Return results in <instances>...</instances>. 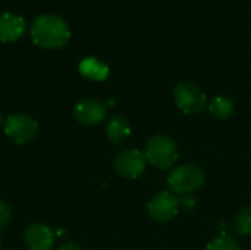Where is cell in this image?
<instances>
[{
    "instance_id": "1",
    "label": "cell",
    "mask_w": 251,
    "mask_h": 250,
    "mask_svg": "<svg viewBox=\"0 0 251 250\" xmlns=\"http://www.w3.org/2000/svg\"><path fill=\"white\" fill-rule=\"evenodd\" d=\"M71 31L65 19L53 13H44L34 19L31 25L32 41L43 49H59L69 40Z\"/></svg>"
},
{
    "instance_id": "2",
    "label": "cell",
    "mask_w": 251,
    "mask_h": 250,
    "mask_svg": "<svg viewBox=\"0 0 251 250\" xmlns=\"http://www.w3.org/2000/svg\"><path fill=\"white\" fill-rule=\"evenodd\" d=\"M204 181L206 174L196 164H184L175 167L168 177L169 187L181 196L193 194L194 192L200 190Z\"/></svg>"
},
{
    "instance_id": "3",
    "label": "cell",
    "mask_w": 251,
    "mask_h": 250,
    "mask_svg": "<svg viewBox=\"0 0 251 250\" xmlns=\"http://www.w3.org/2000/svg\"><path fill=\"white\" fill-rule=\"evenodd\" d=\"M146 159L159 169H169L178 161V147L172 137L156 134L150 137L144 150Z\"/></svg>"
},
{
    "instance_id": "4",
    "label": "cell",
    "mask_w": 251,
    "mask_h": 250,
    "mask_svg": "<svg viewBox=\"0 0 251 250\" xmlns=\"http://www.w3.org/2000/svg\"><path fill=\"white\" fill-rule=\"evenodd\" d=\"M174 99L176 106L187 115H199L207 106L206 94L190 81L176 84L174 88Z\"/></svg>"
},
{
    "instance_id": "5",
    "label": "cell",
    "mask_w": 251,
    "mask_h": 250,
    "mask_svg": "<svg viewBox=\"0 0 251 250\" xmlns=\"http://www.w3.org/2000/svg\"><path fill=\"white\" fill-rule=\"evenodd\" d=\"M4 133L16 144H26L37 136L38 124L26 113H13L4 121Z\"/></svg>"
},
{
    "instance_id": "6",
    "label": "cell",
    "mask_w": 251,
    "mask_h": 250,
    "mask_svg": "<svg viewBox=\"0 0 251 250\" xmlns=\"http://www.w3.org/2000/svg\"><path fill=\"white\" fill-rule=\"evenodd\" d=\"M146 155L137 149H126L119 152L113 159L115 172L126 180H135L146 171Z\"/></svg>"
},
{
    "instance_id": "7",
    "label": "cell",
    "mask_w": 251,
    "mask_h": 250,
    "mask_svg": "<svg viewBox=\"0 0 251 250\" xmlns=\"http://www.w3.org/2000/svg\"><path fill=\"white\" fill-rule=\"evenodd\" d=\"M149 215L153 221L165 224L172 221L179 211V200L169 192H160L147 205Z\"/></svg>"
},
{
    "instance_id": "8",
    "label": "cell",
    "mask_w": 251,
    "mask_h": 250,
    "mask_svg": "<svg viewBox=\"0 0 251 250\" xmlns=\"http://www.w3.org/2000/svg\"><path fill=\"white\" fill-rule=\"evenodd\" d=\"M106 115V105L94 99H82L74 108L75 119L84 125H97L104 121Z\"/></svg>"
},
{
    "instance_id": "9",
    "label": "cell",
    "mask_w": 251,
    "mask_h": 250,
    "mask_svg": "<svg viewBox=\"0 0 251 250\" xmlns=\"http://www.w3.org/2000/svg\"><path fill=\"white\" fill-rule=\"evenodd\" d=\"M24 243L28 250H51L54 246V234L46 224L32 222L24 233Z\"/></svg>"
},
{
    "instance_id": "10",
    "label": "cell",
    "mask_w": 251,
    "mask_h": 250,
    "mask_svg": "<svg viewBox=\"0 0 251 250\" xmlns=\"http://www.w3.org/2000/svg\"><path fill=\"white\" fill-rule=\"evenodd\" d=\"M25 32V21L15 13H0V41L13 43L18 41Z\"/></svg>"
},
{
    "instance_id": "11",
    "label": "cell",
    "mask_w": 251,
    "mask_h": 250,
    "mask_svg": "<svg viewBox=\"0 0 251 250\" xmlns=\"http://www.w3.org/2000/svg\"><path fill=\"white\" fill-rule=\"evenodd\" d=\"M131 134V127L124 115H113L106 124V136L113 144H122Z\"/></svg>"
},
{
    "instance_id": "12",
    "label": "cell",
    "mask_w": 251,
    "mask_h": 250,
    "mask_svg": "<svg viewBox=\"0 0 251 250\" xmlns=\"http://www.w3.org/2000/svg\"><path fill=\"white\" fill-rule=\"evenodd\" d=\"M79 72L88 80L104 81L109 75V68L106 63H103L96 57H85L79 63Z\"/></svg>"
},
{
    "instance_id": "13",
    "label": "cell",
    "mask_w": 251,
    "mask_h": 250,
    "mask_svg": "<svg viewBox=\"0 0 251 250\" xmlns=\"http://www.w3.org/2000/svg\"><path fill=\"white\" fill-rule=\"evenodd\" d=\"M234 111H235V106L232 100L225 96H218L209 103V112L212 113L213 118L221 119V121L229 119L234 115Z\"/></svg>"
},
{
    "instance_id": "14",
    "label": "cell",
    "mask_w": 251,
    "mask_h": 250,
    "mask_svg": "<svg viewBox=\"0 0 251 250\" xmlns=\"http://www.w3.org/2000/svg\"><path fill=\"white\" fill-rule=\"evenodd\" d=\"M234 228L240 236L251 234V206L240 209L234 218Z\"/></svg>"
},
{
    "instance_id": "15",
    "label": "cell",
    "mask_w": 251,
    "mask_h": 250,
    "mask_svg": "<svg viewBox=\"0 0 251 250\" xmlns=\"http://www.w3.org/2000/svg\"><path fill=\"white\" fill-rule=\"evenodd\" d=\"M206 250H241V248L235 237L224 234V236H219L215 240H212L207 245Z\"/></svg>"
},
{
    "instance_id": "16",
    "label": "cell",
    "mask_w": 251,
    "mask_h": 250,
    "mask_svg": "<svg viewBox=\"0 0 251 250\" xmlns=\"http://www.w3.org/2000/svg\"><path fill=\"white\" fill-rule=\"evenodd\" d=\"M12 220V208L7 202L0 200V230L6 228Z\"/></svg>"
},
{
    "instance_id": "17",
    "label": "cell",
    "mask_w": 251,
    "mask_h": 250,
    "mask_svg": "<svg viewBox=\"0 0 251 250\" xmlns=\"http://www.w3.org/2000/svg\"><path fill=\"white\" fill-rule=\"evenodd\" d=\"M194 199H191L190 197V194H187V196H182L181 197V200H179V206L181 208H187V209H191L193 206H194Z\"/></svg>"
},
{
    "instance_id": "18",
    "label": "cell",
    "mask_w": 251,
    "mask_h": 250,
    "mask_svg": "<svg viewBox=\"0 0 251 250\" xmlns=\"http://www.w3.org/2000/svg\"><path fill=\"white\" fill-rule=\"evenodd\" d=\"M57 250H82L81 249V246H78L76 243H72V242H69V243H65V245H62L60 248Z\"/></svg>"
},
{
    "instance_id": "19",
    "label": "cell",
    "mask_w": 251,
    "mask_h": 250,
    "mask_svg": "<svg viewBox=\"0 0 251 250\" xmlns=\"http://www.w3.org/2000/svg\"><path fill=\"white\" fill-rule=\"evenodd\" d=\"M4 121H6V119H4V116H3V113L0 112V127H1V125H4Z\"/></svg>"
},
{
    "instance_id": "20",
    "label": "cell",
    "mask_w": 251,
    "mask_h": 250,
    "mask_svg": "<svg viewBox=\"0 0 251 250\" xmlns=\"http://www.w3.org/2000/svg\"><path fill=\"white\" fill-rule=\"evenodd\" d=\"M0 249H1V240H0Z\"/></svg>"
}]
</instances>
